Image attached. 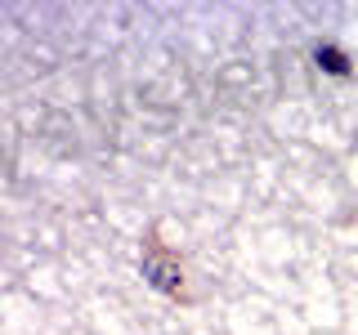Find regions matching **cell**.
Listing matches in <instances>:
<instances>
[{
    "label": "cell",
    "mask_w": 358,
    "mask_h": 335,
    "mask_svg": "<svg viewBox=\"0 0 358 335\" xmlns=\"http://www.w3.org/2000/svg\"><path fill=\"white\" fill-rule=\"evenodd\" d=\"M143 273L152 277V286H162V290H179V268H175V264L148 260V264H143Z\"/></svg>",
    "instance_id": "cell-1"
},
{
    "label": "cell",
    "mask_w": 358,
    "mask_h": 335,
    "mask_svg": "<svg viewBox=\"0 0 358 335\" xmlns=\"http://www.w3.org/2000/svg\"><path fill=\"white\" fill-rule=\"evenodd\" d=\"M318 63L327 67V72H336V76H345V72H350V59H345L341 50H331V45H318Z\"/></svg>",
    "instance_id": "cell-2"
}]
</instances>
